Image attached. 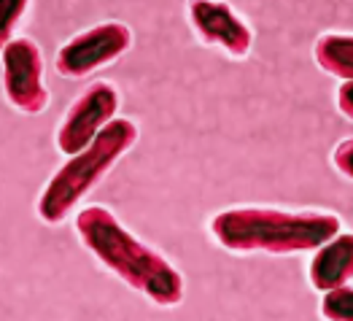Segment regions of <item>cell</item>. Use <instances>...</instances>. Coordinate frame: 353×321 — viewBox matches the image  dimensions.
Here are the masks:
<instances>
[{"mask_svg":"<svg viewBox=\"0 0 353 321\" xmlns=\"http://www.w3.org/2000/svg\"><path fill=\"white\" fill-rule=\"evenodd\" d=\"M313 57L324 73L345 81V84H353V32L321 35L313 46Z\"/></svg>","mask_w":353,"mask_h":321,"instance_id":"cell-9","label":"cell"},{"mask_svg":"<svg viewBox=\"0 0 353 321\" xmlns=\"http://www.w3.org/2000/svg\"><path fill=\"white\" fill-rule=\"evenodd\" d=\"M307 281L316 292H337L353 281V233H340L321 246L307 264Z\"/></svg>","mask_w":353,"mask_h":321,"instance_id":"cell-8","label":"cell"},{"mask_svg":"<svg viewBox=\"0 0 353 321\" xmlns=\"http://www.w3.org/2000/svg\"><path fill=\"white\" fill-rule=\"evenodd\" d=\"M334 100H337V111L353 121V84H340Z\"/></svg>","mask_w":353,"mask_h":321,"instance_id":"cell-13","label":"cell"},{"mask_svg":"<svg viewBox=\"0 0 353 321\" xmlns=\"http://www.w3.org/2000/svg\"><path fill=\"white\" fill-rule=\"evenodd\" d=\"M28 11V0H0V57H3L6 46L14 41V32L22 25Z\"/></svg>","mask_w":353,"mask_h":321,"instance_id":"cell-10","label":"cell"},{"mask_svg":"<svg viewBox=\"0 0 353 321\" xmlns=\"http://www.w3.org/2000/svg\"><path fill=\"white\" fill-rule=\"evenodd\" d=\"M343 233V222L324 211H289L267 205H235L210 219L213 240L237 257L307 254Z\"/></svg>","mask_w":353,"mask_h":321,"instance_id":"cell-2","label":"cell"},{"mask_svg":"<svg viewBox=\"0 0 353 321\" xmlns=\"http://www.w3.org/2000/svg\"><path fill=\"white\" fill-rule=\"evenodd\" d=\"M132 49V30L124 22H100L94 28L73 35L68 43H62L54 59L59 76L65 79H84L89 73L117 62Z\"/></svg>","mask_w":353,"mask_h":321,"instance_id":"cell-4","label":"cell"},{"mask_svg":"<svg viewBox=\"0 0 353 321\" xmlns=\"http://www.w3.org/2000/svg\"><path fill=\"white\" fill-rule=\"evenodd\" d=\"M119 92L108 81L89 84L65 111L62 124L57 130V148L70 159L89 148L97 135L117 119L119 114Z\"/></svg>","mask_w":353,"mask_h":321,"instance_id":"cell-5","label":"cell"},{"mask_svg":"<svg viewBox=\"0 0 353 321\" xmlns=\"http://www.w3.org/2000/svg\"><path fill=\"white\" fill-rule=\"evenodd\" d=\"M332 165L340 175H345L348 181H353V138L340 141L334 151H332Z\"/></svg>","mask_w":353,"mask_h":321,"instance_id":"cell-12","label":"cell"},{"mask_svg":"<svg viewBox=\"0 0 353 321\" xmlns=\"http://www.w3.org/2000/svg\"><path fill=\"white\" fill-rule=\"evenodd\" d=\"M3 95L19 114H43L49 89L43 84V55L32 38H14L3 52Z\"/></svg>","mask_w":353,"mask_h":321,"instance_id":"cell-6","label":"cell"},{"mask_svg":"<svg viewBox=\"0 0 353 321\" xmlns=\"http://www.w3.org/2000/svg\"><path fill=\"white\" fill-rule=\"evenodd\" d=\"M189 22L205 46H219L232 59H245L254 49V32L237 17L230 3L194 0L189 3Z\"/></svg>","mask_w":353,"mask_h":321,"instance_id":"cell-7","label":"cell"},{"mask_svg":"<svg viewBox=\"0 0 353 321\" xmlns=\"http://www.w3.org/2000/svg\"><path fill=\"white\" fill-rule=\"evenodd\" d=\"M321 316L324 321H353V286H343L337 292L324 294Z\"/></svg>","mask_w":353,"mask_h":321,"instance_id":"cell-11","label":"cell"},{"mask_svg":"<svg viewBox=\"0 0 353 321\" xmlns=\"http://www.w3.org/2000/svg\"><path fill=\"white\" fill-rule=\"evenodd\" d=\"M138 124L132 119H114L89 148L70 157L57 173L52 175L38 197V219L49 227L62 224L76 205L108 175V171L135 146Z\"/></svg>","mask_w":353,"mask_h":321,"instance_id":"cell-3","label":"cell"},{"mask_svg":"<svg viewBox=\"0 0 353 321\" xmlns=\"http://www.w3.org/2000/svg\"><path fill=\"white\" fill-rule=\"evenodd\" d=\"M76 235L89 254L111 270L130 289L143 294L159 308H176L183 302L186 284L183 275L168 257L146 246L130 233L111 208L87 205L76 213Z\"/></svg>","mask_w":353,"mask_h":321,"instance_id":"cell-1","label":"cell"}]
</instances>
